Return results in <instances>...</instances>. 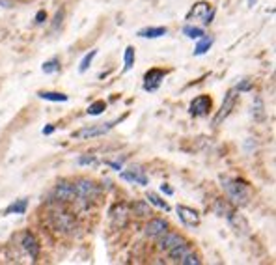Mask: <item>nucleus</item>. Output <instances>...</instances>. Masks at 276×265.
Listing matches in <instances>:
<instances>
[{
  "label": "nucleus",
  "instance_id": "473e14b6",
  "mask_svg": "<svg viewBox=\"0 0 276 265\" xmlns=\"http://www.w3.org/2000/svg\"><path fill=\"white\" fill-rule=\"evenodd\" d=\"M47 21V11L45 9H39L38 13H36V25H43Z\"/></svg>",
  "mask_w": 276,
  "mask_h": 265
},
{
  "label": "nucleus",
  "instance_id": "423d86ee",
  "mask_svg": "<svg viewBox=\"0 0 276 265\" xmlns=\"http://www.w3.org/2000/svg\"><path fill=\"white\" fill-rule=\"evenodd\" d=\"M164 77H166V71H164V69H157V68L150 69V71L144 75V90L150 92V94L151 92H157L160 82L164 80Z\"/></svg>",
  "mask_w": 276,
  "mask_h": 265
},
{
  "label": "nucleus",
  "instance_id": "c9c22d12",
  "mask_svg": "<svg viewBox=\"0 0 276 265\" xmlns=\"http://www.w3.org/2000/svg\"><path fill=\"white\" fill-rule=\"evenodd\" d=\"M62 19H64V9H58L56 17H54V23H52V28H58V25H62Z\"/></svg>",
  "mask_w": 276,
  "mask_h": 265
},
{
  "label": "nucleus",
  "instance_id": "a211bd4d",
  "mask_svg": "<svg viewBox=\"0 0 276 265\" xmlns=\"http://www.w3.org/2000/svg\"><path fill=\"white\" fill-rule=\"evenodd\" d=\"M252 116H254V120L256 121H265V116H267V112H265V103L261 99L260 95L254 99L252 103Z\"/></svg>",
  "mask_w": 276,
  "mask_h": 265
},
{
  "label": "nucleus",
  "instance_id": "6ab92c4d",
  "mask_svg": "<svg viewBox=\"0 0 276 265\" xmlns=\"http://www.w3.org/2000/svg\"><path fill=\"white\" fill-rule=\"evenodd\" d=\"M234 209H235L234 205L230 204L228 200H224V198H218L217 202H215V213H217L218 217H224V219H226Z\"/></svg>",
  "mask_w": 276,
  "mask_h": 265
},
{
  "label": "nucleus",
  "instance_id": "f257e3e1",
  "mask_svg": "<svg viewBox=\"0 0 276 265\" xmlns=\"http://www.w3.org/2000/svg\"><path fill=\"white\" fill-rule=\"evenodd\" d=\"M220 181H222V189L226 190L228 198L234 202V205H248V202H250V189H248V185L246 183H243V181L239 180H232V178H220Z\"/></svg>",
  "mask_w": 276,
  "mask_h": 265
},
{
  "label": "nucleus",
  "instance_id": "412c9836",
  "mask_svg": "<svg viewBox=\"0 0 276 265\" xmlns=\"http://www.w3.org/2000/svg\"><path fill=\"white\" fill-rule=\"evenodd\" d=\"M189 252H191V247H189V245H187V243L183 241V243H179V245H177V247H174L172 250H168V256L172 258L174 262H177V264H179V260H181L185 254H189Z\"/></svg>",
  "mask_w": 276,
  "mask_h": 265
},
{
  "label": "nucleus",
  "instance_id": "6e6552de",
  "mask_svg": "<svg viewBox=\"0 0 276 265\" xmlns=\"http://www.w3.org/2000/svg\"><path fill=\"white\" fill-rule=\"evenodd\" d=\"M119 178H121V180H125V181H129V183L142 185V187H146V185H148V176H146V172H144L140 166H131L129 170L119 172Z\"/></svg>",
  "mask_w": 276,
  "mask_h": 265
},
{
  "label": "nucleus",
  "instance_id": "f03ea898",
  "mask_svg": "<svg viewBox=\"0 0 276 265\" xmlns=\"http://www.w3.org/2000/svg\"><path fill=\"white\" fill-rule=\"evenodd\" d=\"M116 123H119V120L99 123V125H90V127H82V129H79V131H73L71 137L77 138V140H88V138H93V137H103V135H107Z\"/></svg>",
  "mask_w": 276,
  "mask_h": 265
},
{
  "label": "nucleus",
  "instance_id": "e433bc0d",
  "mask_svg": "<svg viewBox=\"0 0 276 265\" xmlns=\"http://www.w3.org/2000/svg\"><path fill=\"white\" fill-rule=\"evenodd\" d=\"M160 192L166 194V196H172V194H174V189L170 187L168 183H162V185H160Z\"/></svg>",
  "mask_w": 276,
  "mask_h": 265
},
{
  "label": "nucleus",
  "instance_id": "39448f33",
  "mask_svg": "<svg viewBox=\"0 0 276 265\" xmlns=\"http://www.w3.org/2000/svg\"><path fill=\"white\" fill-rule=\"evenodd\" d=\"M211 107H213V101H211L209 95H198L191 101V107H189V112L194 118H203L211 112Z\"/></svg>",
  "mask_w": 276,
  "mask_h": 265
},
{
  "label": "nucleus",
  "instance_id": "cd10ccee",
  "mask_svg": "<svg viewBox=\"0 0 276 265\" xmlns=\"http://www.w3.org/2000/svg\"><path fill=\"white\" fill-rule=\"evenodd\" d=\"M95 56H97V51H95V49H93V51L88 52V54H86V56H84V58H82V60H80V66H79V71H80V73H86V71H88V68L92 66V62H93V58H95Z\"/></svg>",
  "mask_w": 276,
  "mask_h": 265
},
{
  "label": "nucleus",
  "instance_id": "4be33fe9",
  "mask_svg": "<svg viewBox=\"0 0 276 265\" xmlns=\"http://www.w3.org/2000/svg\"><path fill=\"white\" fill-rule=\"evenodd\" d=\"M131 207H133L134 215H138V217H150V215H153V211H151V207H150V202H146V200H136Z\"/></svg>",
  "mask_w": 276,
  "mask_h": 265
},
{
  "label": "nucleus",
  "instance_id": "2eb2a0df",
  "mask_svg": "<svg viewBox=\"0 0 276 265\" xmlns=\"http://www.w3.org/2000/svg\"><path fill=\"white\" fill-rule=\"evenodd\" d=\"M52 223L58 230H71L73 228V219L69 217V213H64V211H54L50 215Z\"/></svg>",
  "mask_w": 276,
  "mask_h": 265
},
{
  "label": "nucleus",
  "instance_id": "c85d7f7f",
  "mask_svg": "<svg viewBox=\"0 0 276 265\" xmlns=\"http://www.w3.org/2000/svg\"><path fill=\"white\" fill-rule=\"evenodd\" d=\"M105 109H107V103L105 101H95V103H92L90 107H88V114L90 116H99V114H103L105 112Z\"/></svg>",
  "mask_w": 276,
  "mask_h": 265
},
{
  "label": "nucleus",
  "instance_id": "393cba45",
  "mask_svg": "<svg viewBox=\"0 0 276 265\" xmlns=\"http://www.w3.org/2000/svg\"><path fill=\"white\" fill-rule=\"evenodd\" d=\"M134 56H136V54H134V47H131V45H129V47L125 49V52H123V64H125V66H123V71H125V73L133 69Z\"/></svg>",
  "mask_w": 276,
  "mask_h": 265
},
{
  "label": "nucleus",
  "instance_id": "4468645a",
  "mask_svg": "<svg viewBox=\"0 0 276 265\" xmlns=\"http://www.w3.org/2000/svg\"><path fill=\"white\" fill-rule=\"evenodd\" d=\"M166 34H168L166 26H146V28L136 32V36L144 38V39H157V38H162V36Z\"/></svg>",
  "mask_w": 276,
  "mask_h": 265
},
{
  "label": "nucleus",
  "instance_id": "ddd939ff",
  "mask_svg": "<svg viewBox=\"0 0 276 265\" xmlns=\"http://www.w3.org/2000/svg\"><path fill=\"white\" fill-rule=\"evenodd\" d=\"M183 237L179 235V233H176V231H164L162 235H160V241H159V248L160 250H172L174 247H177L179 243H183Z\"/></svg>",
  "mask_w": 276,
  "mask_h": 265
},
{
  "label": "nucleus",
  "instance_id": "f704fd0d",
  "mask_svg": "<svg viewBox=\"0 0 276 265\" xmlns=\"http://www.w3.org/2000/svg\"><path fill=\"white\" fill-rule=\"evenodd\" d=\"M105 164H109L110 168H114L116 172L123 170V164H121V161H105Z\"/></svg>",
  "mask_w": 276,
  "mask_h": 265
},
{
  "label": "nucleus",
  "instance_id": "7ed1b4c3",
  "mask_svg": "<svg viewBox=\"0 0 276 265\" xmlns=\"http://www.w3.org/2000/svg\"><path fill=\"white\" fill-rule=\"evenodd\" d=\"M237 99H239V92H237L235 88L228 90V94L224 95V101H222V105H220V111L217 112V116H215V120H213V125H220L222 121L226 120L228 116L232 114V111L235 109Z\"/></svg>",
  "mask_w": 276,
  "mask_h": 265
},
{
  "label": "nucleus",
  "instance_id": "c756f323",
  "mask_svg": "<svg viewBox=\"0 0 276 265\" xmlns=\"http://www.w3.org/2000/svg\"><path fill=\"white\" fill-rule=\"evenodd\" d=\"M77 164H80V166H95V164H99V161H97L95 155H80L77 159Z\"/></svg>",
  "mask_w": 276,
  "mask_h": 265
},
{
  "label": "nucleus",
  "instance_id": "f8f14e48",
  "mask_svg": "<svg viewBox=\"0 0 276 265\" xmlns=\"http://www.w3.org/2000/svg\"><path fill=\"white\" fill-rule=\"evenodd\" d=\"M21 245H23V248H25L26 252L30 254V258L36 262L38 256H39V241L36 239V235L30 233V231H25L23 233V239H21Z\"/></svg>",
  "mask_w": 276,
  "mask_h": 265
},
{
  "label": "nucleus",
  "instance_id": "a878e982",
  "mask_svg": "<svg viewBox=\"0 0 276 265\" xmlns=\"http://www.w3.org/2000/svg\"><path fill=\"white\" fill-rule=\"evenodd\" d=\"M183 34L187 36V38H191V39H198V38H201V36L205 34V32H203V28H201V26L187 25L183 28Z\"/></svg>",
  "mask_w": 276,
  "mask_h": 265
},
{
  "label": "nucleus",
  "instance_id": "1a4fd4ad",
  "mask_svg": "<svg viewBox=\"0 0 276 265\" xmlns=\"http://www.w3.org/2000/svg\"><path fill=\"white\" fill-rule=\"evenodd\" d=\"M54 196L60 202H75L77 196V190L73 183H67V181H60L56 189H54Z\"/></svg>",
  "mask_w": 276,
  "mask_h": 265
},
{
  "label": "nucleus",
  "instance_id": "5701e85b",
  "mask_svg": "<svg viewBox=\"0 0 276 265\" xmlns=\"http://www.w3.org/2000/svg\"><path fill=\"white\" fill-rule=\"evenodd\" d=\"M38 95L45 99V101H50V103H66L69 97L66 94H60V92H47V90H43V92H38Z\"/></svg>",
  "mask_w": 276,
  "mask_h": 265
},
{
  "label": "nucleus",
  "instance_id": "9d476101",
  "mask_svg": "<svg viewBox=\"0 0 276 265\" xmlns=\"http://www.w3.org/2000/svg\"><path fill=\"white\" fill-rule=\"evenodd\" d=\"M166 230H168V223L164 221V219H150V223L146 224V228H144L146 235L151 237V239L160 237Z\"/></svg>",
  "mask_w": 276,
  "mask_h": 265
},
{
  "label": "nucleus",
  "instance_id": "58836bf2",
  "mask_svg": "<svg viewBox=\"0 0 276 265\" xmlns=\"http://www.w3.org/2000/svg\"><path fill=\"white\" fill-rule=\"evenodd\" d=\"M254 2H256V0H248V4H250V6H254Z\"/></svg>",
  "mask_w": 276,
  "mask_h": 265
},
{
  "label": "nucleus",
  "instance_id": "b1692460",
  "mask_svg": "<svg viewBox=\"0 0 276 265\" xmlns=\"http://www.w3.org/2000/svg\"><path fill=\"white\" fill-rule=\"evenodd\" d=\"M41 69H43V73H45V75H52V73H58V71H60V60L56 58V56H54V58H50V60L43 62Z\"/></svg>",
  "mask_w": 276,
  "mask_h": 265
},
{
  "label": "nucleus",
  "instance_id": "20e7f679",
  "mask_svg": "<svg viewBox=\"0 0 276 265\" xmlns=\"http://www.w3.org/2000/svg\"><path fill=\"white\" fill-rule=\"evenodd\" d=\"M75 190H77V196L79 198H86V200H93L95 196H99L101 189L97 183H93V181L86 180V178H80V180H77L75 183Z\"/></svg>",
  "mask_w": 276,
  "mask_h": 265
},
{
  "label": "nucleus",
  "instance_id": "7c9ffc66",
  "mask_svg": "<svg viewBox=\"0 0 276 265\" xmlns=\"http://www.w3.org/2000/svg\"><path fill=\"white\" fill-rule=\"evenodd\" d=\"M179 264L181 265H200L201 260L196 254H193V252H189V254H185L181 260H179Z\"/></svg>",
  "mask_w": 276,
  "mask_h": 265
},
{
  "label": "nucleus",
  "instance_id": "0eeeda50",
  "mask_svg": "<svg viewBox=\"0 0 276 265\" xmlns=\"http://www.w3.org/2000/svg\"><path fill=\"white\" fill-rule=\"evenodd\" d=\"M177 211V217H179V221L185 224V226H189V228H194V226H198L200 224V213L193 209V207H189V205H177L176 207Z\"/></svg>",
  "mask_w": 276,
  "mask_h": 265
},
{
  "label": "nucleus",
  "instance_id": "9b49d317",
  "mask_svg": "<svg viewBox=\"0 0 276 265\" xmlns=\"http://www.w3.org/2000/svg\"><path fill=\"white\" fill-rule=\"evenodd\" d=\"M226 221L230 223V226L235 230V233H239V235H248V230H250V228H248V223L244 221L243 215H239L235 209L228 215Z\"/></svg>",
  "mask_w": 276,
  "mask_h": 265
},
{
  "label": "nucleus",
  "instance_id": "4c0bfd02",
  "mask_svg": "<svg viewBox=\"0 0 276 265\" xmlns=\"http://www.w3.org/2000/svg\"><path fill=\"white\" fill-rule=\"evenodd\" d=\"M54 129H56V127H54V125H45V127H43L41 133H43V135H45V137H49V135H52V133H54Z\"/></svg>",
  "mask_w": 276,
  "mask_h": 265
},
{
  "label": "nucleus",
  "instance_id": "aec40b11",
  "mask_svg": "<svg viewBox=\"0 0 276 265\" xmlns=\"http://www.w3.org/2000/svg\"><path fill=\"white\" fill-rule=\"evenodd\" d=\"M211 9V4H207V2H198V4H194V8L189 11V15H187V19L191 21L193 17H200L203 19L205 17V13Z\"/></svg>",
  "mask_w": 276,
  "mask_h": 265
},
{
  "label": "nucleus",
  "instance_id": "f3484780",
  "mask_svg": "<svg viewBox=\"0 0 276 265\" xmlns=\"http://www.w3.org/2000/svg\"><path fill=\"white\" fill-rule=\"evenodd\" d=\"M213 38L211 36H201V38H198V43L194 45V56H201V54H205V52L209 51L211 47H213Z\"/></svg>",
  "mask_w": 276,
  "mask_h": 265
},
{
  "label": "nucleus",
  "instance_id": "bb28decb",
  "mask_svg": "<svg viewBox=\"0 0 276 265\" xmlns=\"http://www.w3.org/2000/svg\"><path fill=\"white\" fill-rule=\"evenodd\" d=\"M148 200H150V204H153V205H157V207H160V209H164V211H170V205L166 204V202H164V200H162V198L159 196V194H155V192H148Z\"/></svg>",
  "mask_w": 276,
  "mask_h": 265
},
{
  "label": "nucleus",
  "instance_id": "dca6fc26",
  "mask_svg": "<svg viewBox=\"0 0 276 265\" xmlns=\"http://www.w3.org/2000/svg\"><path fill=\"white\" fill-rule=\"evenodd\" d=\"M26 209H28V200L26 198H19L15 202H11V204L4 209V215H25Z\"/></svg>",
  "mask_w": 276,
  "mask_h": 265
},
{
  "label": "nucleus",
  "instance_id": "2f4dec72",
  "mask_svg": "<svg viewBox=\"0 0 276 265\" xmlns=\"http://www.w3.org/2000/svg\"><path fill=\"white\" fill-rule=\"evenodd\" d=\"M235 90L241 94V92H250L252 90V80L250 78H243V80H239V84L235 86Z\"/></svg>",
  "mask_w": 276,
  "mask_h": 265
},
{
  "label": "nucleus",
  "instance_id": "72a5a7b5",
  "mask_svg": "<svg viewBox=\"0 0 276 265\" xmlns=\"http://www.w3.org/2000/svg\"><path fill=\"white\" fill-rule=\"evenodd\" d=\"M215 13H217V11H215V9L211 8L209 11H207V13H205V17L201 19V21H203V25L207 26V25H211V23H213V19H215Z\"/></svg>",
  "mask_w": 276,
  "mask_h": 265
}]
</instances>
